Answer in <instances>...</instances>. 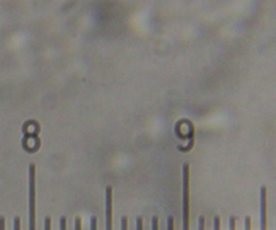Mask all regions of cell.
Masks as SVG:
<instances>
[{"mask_svg":"<svg viewBox=\"0 0 276 230\" xmlns=\"http://www.w3.org/2000/svg\"><path fill=\"white\" fill-rule=\"evenodd\" d=\"M213 230H221V221H220V217H214V220H213Z\"/></svg>","mask_w":276,"mask_h":230,"instance_id":"cell-5","label":"cell"},{"mask_svg":"<svg viewBox=\"0 0 276 230\" xmlns=\"http://www.w3.org/2000/svg\"><path fill=\"white\" fill-rule=\"evenodd\" d=\"M121 230H128V221L125 217L121 218Z\"/></svg>","mask_w":276,"mask_h":230,"instance_id":"cell-11","label":"cell"},{"mask_svg":"<svg viewBox=\"0 0 276 230\" xmlns=\"http://www.w3.org/2000/svg\"><path fill=\"white\" fill-rule=\"evenodd\" d=\"M136 230H143V220L142 218H138L136 221Z\"/></svg>","mask_w":276,"mask_h":230,"instance_id":"cell-14","label":"cell"},{"mask_svg":"<svg viewBox=\"0 0 276 230\" xmlns=\"http://www.w3.org/2000/svg\"><path fill=\"white\" fill-rule=\"evenodd\" d=\"M29 230H37V168L29 167Z\"/></svg>","mask_w":276,"mask_h":230,"instance_id":"cell-1","label":"cell"},{"mask_svg":"<svg viewBox=\"0 0 276 230\" xmlns=\"http://www.w3.org/2000/svg\"><path fill=\"white\" fill-rule=\"evenodd\" d=\"M244 230H252V220L249 217L245 218V224H244Z\"/></svg>","mask_w":276,"mask_h":230,"instance_id":"cell-6","label":"cell"},{"mask_svg":"<svg viewBox=\"0 0 276 230\" xmlns=\"http://www.w3.org/2000/svg\"><path fill=\"white\" fill-rule=\"evenodd\" d=\"M229 230H236V220L233 217L229 220Z\"/></svg>","mask_w":276,"mask_h":230,"instance_id":"cell-12","label":"cell"},{"mask_svg":"<svg viewBox=\"0 0 276 230\" xmlns=\"http://www.w3.org/2000/svg\"><path fill=\"white\" fill-rule=\"evenodd\" d=\"M14 230H20V220L15 218L14 220Z\"/></svg>","mask_w":276,"mask_h":230,"instance_id":"cell-17","label":"cell"},{"mask_svg":"<svg viewBox=\"0 0 276 230\" xmlns=\"http://www.w3.org/2000/svg\"><path fill=\"white\" fill-rule=\"evenodd\" d=\"M59 230H66V218L65 217L59 220Z\"/></svg>","mask_w":276,"mask_h":230,"instance_id":"cell-10","label":"cell"},{"mask_svg":"<svg viewBox=\"0 0 276 230\" xmlns=\"http://www.w3.org/2000/svg\"><path fill=\"white\" fill-rule=\"evenodd\" d=\"M198 230H205V218L203 217H199V220H198Z\"/></svg>","mask_w":276,"mask_h":230,"instance_id":"cell-9","label":"cell"},{"mask_svg":"<svg viewBox=\"0 0 276 230\" xmlns=\"http://www.w3.org/2000/svg\"><path fill=\"white\" fill-rule=\"evenodd\" d=\"M44 230H51V221H50V218L44 220Z\"/></svg>","mask_w":276,"mask_h":230,"instance_id":"cell-15","label":"cell"},{"mask_svg":"<svg viewBox=\"0 0 276 230\" xmlns=\"http://www.w3.org/2000/svg\"><path fill=\"white\" fill-rule=\"evenodd\" d=\"M153 230H159V221L157 217L153 218Z\"/></svg>","mask_w":276,"mask_h":230,"instance_id":"cell-13","label":"cell"},{"mask_svg":"<svg viewBox=\"0 0 276 230\" xmlns=\"http://www.w3.org/2000/svg\"><path fill=\"white\" fill-rule=\"evenodd\" d=\"M182 213L183 230H190V166L188 163L182 168Z\"/></svg>","mask_w":276,"mask_h":230,"instance_id":"cell-2","label":"cell"},{"mask_svg":"<svg viewBox=\"0 0 276 230\" xmlns=\"http://www.w3.org/2000/svg\"><path fill=\"white\" fill-rule=\"evenodd\" d=\"M167 230H174V217L170 216L167 218Z\"/></svg>","mask_w":276,"mask_h":230,"instance_id":"cell-7","label":"cell"},{"mask_svg":"<svg viewBox=\"0 0 276 230\" xmlns=\"http://www.w3.org/2000/svg\"><path fill=\"white\" fill-rule=\"evenodd\" d=\"M112 187L108 186L105 190V230H112Z\"/></svg>","mask_w":276,"mask_h":230,"instance_id":"cell-3","label":"cell"},{"mask_svg":"<svg viewBox=\"0 0 276 230\" xmlns=\"http://www.w3.org/2000/svg\"><path fill=\"white\" fill-rule=\"evenodd\" d=\"M260 230H267V189L260 190Z\"/></svg>","mask_w":276,"mask_h":230,"instance_id":"cell-4","label":"cell"},{"mask_svg":"<svg viewBox=\"0 0 276 230\" xmlns=\"http://www.w3.org/2000/svg\"><path fill=\"white\" fill-rule=\"evenodd\" d=\"M0 230H5V220H4V217H0Z\"/></svg>","mask_w":276,"mask_h":230,"instance_id":"cell-18","label":"cell"},{"mask_svg":"<svg viewBox=\"0 0 276 230\" xmlns=\"http://www.w3.org/2000/svg\"><path fill=\"white\" fill-rule=\"evenodd\" d=\"M90 230H97V218L96 217H92V220H90Z\"/></svg>","mask_w":276,"mask_h":230,"instance_id":"cell-8","label":"cell"},{"mask_svg":"<svg viewBox=\"0 0 276 230\" xmlns=\"http://www.w3.org/2000/svg\"><path fill=\"white\" fill-rule=\"evenodd\" d=\"M74 230H82V226H81V220H79V218L76 220V224H74Z\"/></svg>","mask_w":276,"mask_h":230,"instance_id":"cell-16","label":"cell"}]
</instances>
